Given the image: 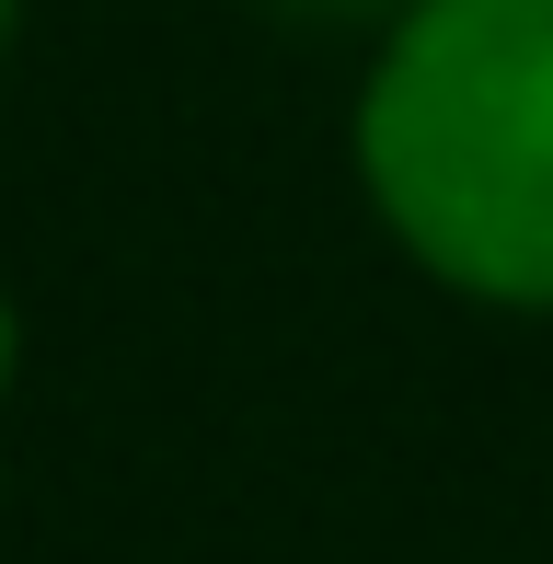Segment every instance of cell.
<instances>
[{"instance_id": "obj_1", "label": "cell", "mask_w": 553, "mask_h": 564, "mask_svg": "<svg viewBox=\"0 0 553 564\" xmlns=\"http://www.w3.org/2000/svg\"><path fill=\"white\" fill-rule=\"evenodd\" d=\"M358 173L426 276L553 312V0H415L358 93Z\"/></svg>"}, {"instance_id": "obj_2", "label": "cell", "mask_w": 553, "mask_h": 564, "mask_svg": "<svg viewBox=\"0 0 553 564\" xmlns=\"http://www.w3.org/2000/svg\"><path fill=\"white\" fill-rule=\"evenodd\" d=\"M12 357H23V323H12V300H0V392H12Z\"/></svg>"}, {"instance_id": "obj_3", "label": "cell", "mask_w": 553, "mask_h": 564, "mask_svg": "<svg viewBox=\"0 0 553 564\" xmlns=\"http://www.w3.org/2000/svg\"><path fill=\"white\" fill-rule=\"evenodd\" d=\"M0 46H12V0H0Z\"/></svg>"}]
</instances>
